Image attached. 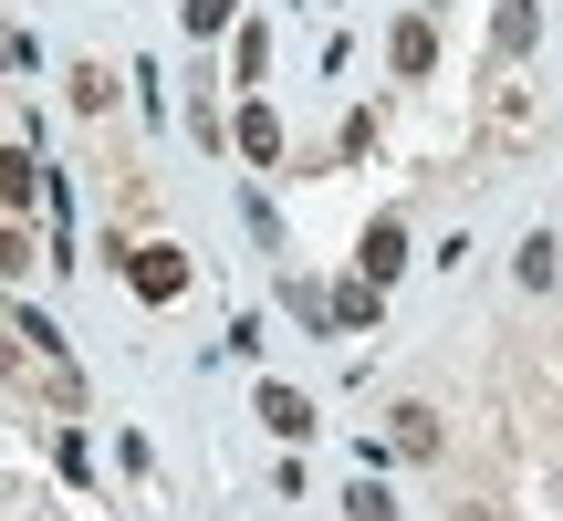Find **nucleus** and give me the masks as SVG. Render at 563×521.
Returning <instances> with one entry per match:
<instances>
[{"instance_id":"obj_1","label":"nucleus","mask_w":563,"mask_h":521,"mask_svg":"<svg viewBox=\"0 0 563 521\" xmlns=\"http://www.w3.org/2000/svg\"><path fill=\"white\" fill-rule=\"evenodd\" d=\"M125 281H136L146 302H178V292H188V251H167V241L125 251Z\"/></svg>"},{"instance_id":"obj_2","label":"nucleus","mask_w":563,"mask_h":521,"mask_svg":"<svg viewBox=\"0 0 563 521\" xmlns=\"http://www.w3.org/2000/svg\"><path fill=\"white\" fill-rule=\"evenodd\" d=\"M355 260H365V281H386V271L407 260V230H397V220H376V230H365V251H355Z\"/></svg>"},{"instance_id":"obj_3","label":"nucleus","mask_w":563,"mask_h":521,"mask_svg":"<svg viewBox=\"0 0 563 521\" xmlns=\"http://www.w3.org/2000/svg\"><path fill=\"white\" fill-rule=\"evenodd\" d=\"M241 157H251V167L282 157V115H272V104H251V115H241Z\"/></svg>"},{"instance_id":"obj_4","label":"nucleus","mask_w":563,"mask_h":521,"mask_svg":"<svg viewBox=\"0 0 563 521\" xmlns=\"http://www.w3.org/2000/svg\"><path fill=\"white\" fill-rule=\"evenodd\" d=\"M334 323H344V334H376V281H344V292H334Z\"/></svg>"},{"instance_id":"obj_5","label":"nucleus","mask_w":563,"mask_h":521,"mask_svg":"<svg viewBox=\"0 0 563 521\" xmlns=\"http://www.w3.org/2000/svg\"><path fill=\"white\" fill-rule=\"evenodd\" d=\"M386 53H397V74H428V63H439V32H428V21H397Z\"/></svg>"},{"instance_id":"obj_6","label":"nucleus","mask_w":563,"mask_h":521,"mask_svg":"<svg viewBox=\"0 0 563 521\" xmlns=\"http://www.w3.org/2000/svg\"><path fill=\"white\" fill-rule=\"evenodd\" d=\"M0 199H11V209H32V199H42V167H32V146H11V157H0Z\"/></svg>"},{"instance_id":"obj_7","label":"nucleus","mask_w":563,"mask_h":521,"mask_svg":"<svg viewBox=\"0 0 563 521\" xmlns=\"http://www.w3.org/2000/svg\"><path fill=\"white\" fill-rule=\"evenodd\" d=\"M386 448H397V459H428V448H439V428H428V407H397V439H386Z\"/></svg>"},{"instance_id":"obj_8","label":"nucleus","mask_w":563,"mask_h":521,"mask_svg":"<svg viewBox=\"0 0 563 521\" xmlns=\"http://www.w3.org/2000/svg\"><path fill=\"white\" fill-rule=\"evenodd\" d=\"M262 418L282 428V439H302V428H313V407H302V397H292V386H272V397H262Z\"/></svg>"},{"instance_id":"obj_9","label":"nucleus","mask_w":563,"mask_h":521,"mask_svg":"<svg viewBox=\"0 0 563 521\" xmlns=\"http://www.w3.org/2000/svg\"><path fill=\"white\" fill-rule=\"evenodd\" d=\"M230 11H241V0H178V21H188V32H230Z\"/></svg>"},{"instance_id":"obj_10","label":"nucleus","mask_w":563,"mask_h":521,"mask_svg":"<svg viewBox=\"0 0 563 521\" xmlns=\"http://www.w3.org/2000/svg\"><path fill=\"white\" fill-rule=\"evenodd\" d=\"M511 271H522V292H543V281H553V241H522V260H511Z\"/></svg>"},{"instance_id":"obj_11","label":"nucleus","mask_w":563,"mask_h":521,"mask_svg":"<svg viewBox=\"0 0 563 521\" xmlns=\"http://www.w3.org/2000/svg\"><path fill=\"white\" fill-rule=\"evenodd\" d=\"M344 511H355V521H397V501H386L376 480H355V501H344Z\"/></svg>"}]
</instances>
